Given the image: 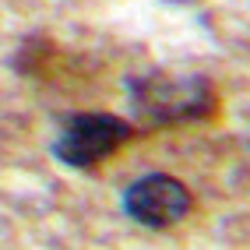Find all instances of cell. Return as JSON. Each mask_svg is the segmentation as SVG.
<instances>
[{
  "instance_id": "3957f363",
  "label": "cell",
  "mask_w": 250,
  "mask_h": 250,
  "mask_svg": "<svg viewBox=\"0 0 250 250\" xmlns=\"http://www.w3.org/2000/svg\"><path fill=\"white\" fill-rule=\"evenodd\" d=\"M190 205H194L190 190L183 187L176 176H166V173L141 176L138 183H130L127 194H124V211L138 226H148V229L176 226L180 219H187Z\"/></svg>"
},
{
  "instance_id": "7a4b0ae2",
  "label": "cell",
  "mask_w": 250,
  "mask_h": 250,
  "mask_svg": "<svg viewBox=\"0 0 250 250\" xmlns=\"http://www.w3.org/2000/svg\"><path fill=\"white\" fill-rule=\"evenodd\" d=\"M134 138V127L113 113H81L60 127L53 141V155L71 169H92L95 162L113 155Z\"/></svg>"
},
{
  "instance_id": "6da1fadb",
  "label": "cell",
  "mask_w": 250,
  "mask_h": 250,
  "mask_svg": "<svg viewBox=\"0 0 250 250\" xmlns=\"http://www.w3.org/2000/svg\"><path fill=\"white\" fill-rule=\"evenodd\" d=\"M130 106L155 127L201 120L215 109V88L208 78H176V74H145L130 78Z\"/></svg>"
}]
</instances>
